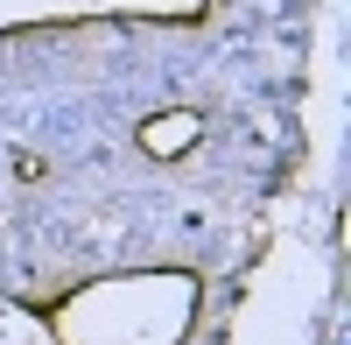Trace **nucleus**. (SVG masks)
<instances>
[{
    "instance_id": "f257e3e1",
    "label": "nucleus",
    "mask_w": 351,
    "mask_h": 345,
    "mask_svg": "<svg viewBox=\"0 0 351 345\" xmlns=\"http://www.w3.org/2000/svg\"><path fill=\"white\" fill-rule=\"evenodd\" d=\"M183 134H197L190 113H176V120H155V127H148V148H155V155H176V141H183Z\"/></svg>"
}]
</instances>
